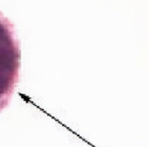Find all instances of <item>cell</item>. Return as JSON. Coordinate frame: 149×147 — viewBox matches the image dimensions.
I'll use <instances>...</instances> for the list:
<instances>
[{
    "label": "cell",
    "mask_w": 149,
    "mask_h": 147,
    "mask_svg": "<svg viewBox=\"0 0 149 147\" xmlns=\"http://www.w3.org/2000/svg\"><path fill=\"white\" fill-rule=\"evenodd\" d=\"M20 55L14 25L0 12V112L8 104L19 82Z\"/></svg>",
    "instance_id": "1"
}]
</instances>
